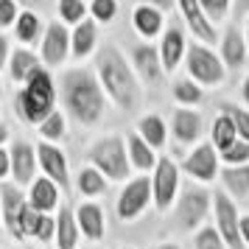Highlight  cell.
<instances>
[{
	"instance_id": "51",
	"label": "cell",
	"mask_w": 249,
	"mask_h": 249,
	"mask_svg": "<svg viewBox=\"0 0 249 249\" xmlns=\"http://www.w3.org/2000/svg\"><path fill=\"white\" fill-rule=\"evenodd\" d=\"M247 45H249V28H247Z\"/></svg>"
},
{
	"instance_id": "22",
	"label": "cell",
	"mask_w": 249,
	"mask_h": 249,
	"mask_svg": "<svg viewBox=\"0 0 249 249\" xmlns=\"http://www.w3.org/2000/svg\"><path fill=\"white\" fill-rule=\"evenodd\" d=\"M221 53H224V62L230 68H241L247 62V42H244V36L238 34V28H230L224 34Z\"/></svg>"
},
{
	"instance_id": "38",
	"label": "cell",
	"mask_w": 249,
	"mask_h": 249,
	"mask_svg": "<svg viewBox=\"0 0 249 249\" xmlns=\"http://www.w3.org/2000/svg\"><path fill=\"white\" fill-rule=\"evenodd\" d=\"M59 17L65 23H81L84 17V3L81 0H59Z\"/></svg>"
},
{
	"instance_id": "39",
	"label": "cell",
	"mask_w": 249,
	"mask_h": 249,
	"mask_svg": "<svg viewBox=\"0 0 249 249\" xmlns=\"http://www.w3.org/2000/svg\"><path fill=\"white\" fill-rule=\"evenodd\" d=\"M92 17L101 20V23H109L115 14H118V0H92Z\"/></svg>"
},
{
	"instance_id": "9",
	"label": "cell",
	"mask_w": 249,
	"mask_h": 249,
	"mask_svg": "<svg viewBox=\"0 0 249 249\" xmlns=\"http://www.w3.org/2000/svg\"><path fill=\"white\" fill-rule=\"evenodd\" d=\"M151 202V179L148 177H140V179H132L124 188L121 199H118V215L121 218H135L146 210V204Z\"/></svg>"
},
{
	"instance_id": "5",
	"label": "cell",
	"mask_w": 249,
	"mask_h": 249,
	"mask_svg": "<svg viewBox=\"0 0 249 249\" xmlns=\"http://www.w3.org/2000/svg\"><path fill=\"white\" fill-rule=\"evenodd\" d=\"M188 73L202 84H218L224 81V65L210 48L191 45L188 48Z\"/></svg>"
},
{
	"instance_id": "29",
	"label": "cell",
	"mask_w": 249,
	"mask_h": 249,
	"mask_svg": "<svg viewBox=\"0 0 249 249\" xmlns=\"http://www.w3.org/2000/svg\"><path fill=\"white\" fill-rule=\"evenodd\" d=\"M235 140H238V132H235V126H232V121L227 115H218L213 121V148L227 151Z\"/></svg>"
},
{
	"instance_id": "25",
	"label": "cell",
	"mask_w": 249,
	"mask_h": 249,
	"mask_svg": "<svg viewBox=\"0 0 249 249\" xmlns=\"http://www.w3.org/2000/svg\"><path fill=\"white\" fill-rule=\"evenodd\" d=\"M137 135L143 137L151 148H160L165 143V124H162V118L146 115V118L140 121V126H137Z\"/></svg>"
},
{
	"instance_id": "47",
	"label": "cell",
	"mask_w": 249,
	"mask_h": 249,
	"mask_svg": "<svg viewBox=\"0 0 249 249\" xmlns=\"http://www.w3.org/2000/svg\"><path fill=\"white\" fill-rule=\"evenodd\" d=\"M20 3H23V6H28V9H36V6H39L42 0H20Z\"/></svg>"
},
{
	"instance_id": "34",
	"label": "cell",
	"mask_w": 249,
	"mask_h": 249,
	"mask_svg": "<svg viewBox=\"0 0 249 249\" xmlns=\"http://www.w3.org/2000/svg\"><path fill=\"white\" fill-rule=\"evenodd\" d=\"M174 98L182 104H199L202 101V90H199V84H193L188 79H179V81H174Z\"/></svg>"
},
{
	"instance_id": "14",
	"label": "cell",
	"mask_w": 249,
	"mask_h": 249,
	"mask_svg": "<svg viewBox=\"0 0 249 249\" xmlns=\"http://www.w3.org/2000/svg\"><path fill=\"white\" fill-rule=\"evenodd\" d=\"M36 160H39L42 171L51 177V182H56V185H62L68 191V160H65V154L56 146H51V143H39Z\"/></svg>"
},
{
	"instance_id": "41",
	"label": "cell",
	"mask_w": 249,
	"mask_h": 249,
	"mask_svg": "<svg viewBox=\"0 0 249 249\" xmlns=\"http://www.w3.org/2000/svg\"><path fill=\"white\" fill-rule=\"evenodd\" d=\"M17 20V3L14 0H0V28L12 25Z\"/></svg>"
},
{
	"instance_id": "46",
	"label": "cell",
	"mask_w": 249,
	"mask_h": 249,
	"mask_svg": "<svg viewBox=\"0 0 249 249\" xmlns=\"http://www.w3.org/2000/svg\"><path fill=\"white\" fill-rule=\"evenodd\" d=\"M249 12V0H238V14H247Z\"/></svg>"
},
{
	"instance_id": "45",
	"label": "cell",
	"mask_w": 249,
	"mask_h": 249,
	"mask_svg": "<svg viewBox=\"0 0 249 249\" xmlns=\"http://www.w3.org/2000/svg\"><path fill=\"white\" fill-rule=\"evenodd\" d=\"M241 238L249 244V215H244V218H241Z\"/></svg>"
},
{
	"instance_id": "1",
	"label": "cell",
	"mask_w": 249,
	"mask_h": 249,
	"mask_svg": "<svg viewBox=\"0 0 249 249\" xmlns=\"http://www.w3.org/2000/svg\"><path fill=\"white\" fill-rule=\"evenodd\" d=\"M98 79H101V87L109 92L118 107L124 109H135L140 104V87H137V79L129 62L124 59V53L118 48L107 45L98 53Z\"/></svg>"
},
{
	"instance_id": "12",
	"label": "cell",
	"mask_w": 249,
	"mask_h": 249,
	"mask_svg": "<svg viewBox=\"0 0 249 249\" xmlns=\"http://www.w3.org/2000/svg\"><path fill=\"white\" fill-rule=\"evenodd\" d=\"M9 157H12V174L17 185L23 188V185H34V168H36V151L25 140H17L9 151Z\"/></svg>"
},
{
	"instance_id": "30",
	"label": "cell",
	"mask_w": 249,
	"mask_h": 249,
	"mask_svg": "<svg viewBox=\"0 0 249 249\" xmlns=\"http://www.w3.org/2000/svg\"><path fill=\"white\" fill-rule=\"evenodd\" d=\"M221 115H227L232 121V126H235V132H238V140L249 143V112L247 109H241L235 104H221Z\"/></svg>"
},
{
	"instance_id": "24",
	"label": "cell",
	"mask_w": 249,
	"mask_h": 249,
	"mask_svg": "<svg viewBox=\"0 0 249 249\" xmlns=\"http://www.w3.org/2000/svg\"><path fill=\"white\" fill-rule=\"evenodd\" d=\"M132 23L143 36H154L162 28V14L157 9H151V6H137L135 14H132Z\"/></svg>"
},
{
	"instance_id": "31",
	"label": "cell",
	"mask_w": 249,
	"mask_h": 249,
	"mask_svg": "<svg viewBox=\"0 0 249 249\" xmlns=\"http://www.w3.org/2000/svg\"><path fill=\"white\" fill-rule=\"evenodd\" d=\"M104 188H107V179H104L101 171L81 168V174H79V191L84 193V196H98V193H104Z\"/></svg>"
},
{
	"instance_id": "27",
	"label": "cell",
	"mask_w": 249,
	"mask_h": 249,
	"mask_svg": "<svg viewBox=\"0 0 249 249\" xmlns=\"http://www.w3.org/2000/svg\"><path fill=\"white\" fill-rule=\"evenodd\" d=\"M129 154H132V165H137L140 171H148L154 165V148L148 146L140 135H129Z\"/></svg>"
},
{
	"instance_id": "4",
	"label": "cell",
	"mask_w": 249,
	"mask_h": 249,
	"mask_svg": "<svg viewBox=\"0 0 249 249\" xmlns=\"http://www.w3.org/2000/svg\"><path fill=\"white\" fill-rule=\"evenodd\" d=\"M90 160L95 171H101L104 179H126L129 177V154L121 137H104L90 148Z\"/></svg>"
},
{
	"instance_id": "7",
	"label": "cell",
	"mask_w": 249,
	"mask_h": 249,
	"mask_svg": "<svg viewBox=\"0 0 249 249\" xmlns=\"http://www.w3.org/2000/svg\"><path fill=\"white\" fill-rule=\"evenodd\" d=\"M207 210H210V193L196 188V185H188L182 191L179 204H177V221H179L182 230H193V227L202 224Z\"/></svg>"
},
{
	"instance_id": "19",
	"label": "cell",
	"mask_w": 249,
	"mask_h": 249,
	"mask_svg": "<svg viewBox=\"0 0 249 249\" xmlns=\"http://www.w3.org/2000/svg\"><path fill=\"white\" fill-rule=\"evenodd\" d=\"M182 53H185V36H182L179 28H168L162 36V53H160L162 70H177Z\"/></svg>"
},
{
	"instance_id": "3",
	"label": "cell",
	"mask_w": 249,
	"mask_h": 249,
	"mask_svg": "<svg viewBox=\"0 0 249 249\" xmlns=\"http://www.w3.org/2000/svg\"><path fill=\"white\" fill-rule=\"evenodd\" d=\"M53 101H56V92H53V79L48 70H36L34 76L28 79L23 90L17 92V107L28 124H42L48 115L53 112Z\"/></svg>"
},
{
	"instance_id": "26",
	"label": "cell",
	"mask_w": 249,
	"mask_h": 249,
	"mask_svg": "<svg viewBox=\"0 0 249 249\" xmlns=\"http://www.w3.org/2000/svg\"><path fill=\"white\" fill-rule=\"evenodd\" d=\"M70 48H73L76 56H87L92 48H95V23L92 20L76 25V34L70 36Z\"/></svg>"
},
{
	"instance_id": "40",
	"label": "cell",
	"mask_w": 249,
	"mask_h": 249,
	"mask_svg": "<svg viewBox=\"0 0 249 249\" xmlns=\"http://www.w3.org/2000/svg\"><path fill=\"white\" fill-rule=\"evenodd\" d=\"M53 230H56V221H53V218H48L45 213H39V218H36V227H34V238H39V241H48V238L53 235Z\"/></svg>"
},
{
	"instance_id": "53",
	"label": "cell",
	"mask_w": 249,
	"mask_h": 249,
	"mask_svg": "<svg viewBox=\"0 0 249 249\" xmlns=\"http://www.w3.org/2000/svg\"><path fill=\"white\" fill-rule=\"evenodd\" d=\"M0 215H3V210H0Z\"/></svg>"
},
{
	"instance_id": "49",
	"label": "cell",
	"mask_w": 249,
	"mask_h": 249,
	"mask_svg": "<svg viewBox=\"0 0 249 249\" xmlns=\"http://www.w3.org/2000/svg\"><path fill=\"white\" fill-rule=\"evenodd\" d=\"M6 137H9V129L0 124V143H6Z\"/></svg>"
},
{
	"instance_id": "16",
	"label": "cell",
	"mask_w": 249,
	"mask_h": 249,
	"mask_svg": "<svg viewBox=\"0 0 249 249\" xmlns=\"http://www.w3.org/2000/svg\"><path fill=\"white\" fill-rule=\"evenodd\" d=\"M171 126H174V137L179 143H193L196 137L202 135V115L191 112V109H177Z\"/></svg>"
},
{
	"instance_id": "48",
	"label": "cell",
	"mask_w": 249,
	"mask_h": 249,
	"mask_svg": "<svg viewBox=\"0 0 249 249\" xmlns=\"http://www.w3.org/2000/svg\"><path fill=\"white\" fill-rule=\"evenodd\" d=\"M244 101L249 104V76H247V79H244Z\"/></svg>"
},
{
	"instance_id": "35",
	"label": "cell",
	"mask_w": 249,
	"mask_h": 249,
	"mask_svg": "<svg viewBox=\"0 0 249 249\" xmlns=\"http://www.w3.org/2000/svg\"><path fill=\"white\" fill-rule=\"evenodd\" d=\"M193 249H227V244L221 241L215 227H204L202 232L196 235V241H193Z\"/></svg>"
},
{
	"instance_id": "15",
	"label": "cell",
	"mask_w": 249,
	"mask_h": 249,
	"mask_svg": "<svg viewBox=\"0 0 249 249\" xmlns=\"http://www.w3.org/2000/svg\"><path fill=\"white\" fill-rule=\"evenodd\" d=\"M179 6H182V12H185V20H188L193 34L199 36L202 42H215V31H213V25H210V20L204 17L202 3L199 0H179Z\"/></svg>"
},
{
	"instance_id": "43",
	"label": "cell",
	"mask_w": 249,
	"mask_h": 249,
	"mask_svg": "<svg viewBox=\"0 0 249 249\" xmlns=\"http://www.w3.org/2000/svg\"><path fill=\"white\" fill-rule=\"evenodd\" d=\"M137 3L151 6V9H171V6H174V0H137Z\"/></svg>"
},
{
	"instance_id": "2",
	"label": "cell",
	"mask_w": 249,
	"mask_h": 249,
	"mask_svg": "<svg viewBox=\"0 0 249 249\" xmlns=\"http://www.w3.org/2000/svg\"><path fill=\"white\" fill-rule=\"evenodd\" d=\"M62 98L68 104V109L73 112L76 121L81 124H95L104 112V92L98 87V81L87 70H70L65 73L62 81Z\"/></svg>"
},
{
	"instance_id": "17",
	"label": "cell",
	"mask_w": 249,
	"mask_h": 249,
	"mask_svg": "<svg viewBox=\"0 0 249 249\" xmlns=\"http://www.w3.org/2000/svg\"><path fill=\"white\" fill-rule=\"evenodd\" d=\"M59 202V193H56V182L51 179H34L31 185V196H28V204L34 207L36 213H48L53 210Z\"/></svg>"
},
{
	"instance_id": "42",
	"label": "cell",
	"mask_w": 249,
	"mask_h": 249,
	"mask_svg": "<svg viewBox=\"0 0 249 249\" xmlns=\"http://www.w3.org/2000/svg\"><path fill=\"white\" fill-rule=\"evenodd\" d=\"M9 171H12V157H9V154H6V151L0 148V179H3V177H6Z\"/></svg>"
},
{
	"instance_id": "33",
	"label": "cell",
	"mask_w": 249,
	"mask_h": 249,
	"mask_svg": "<svg viewBox=\"0 0 249 249\" xmlns=\"http://www.w3.org/2000/svg\"><path fill=\"white\" fill-rule=\"evenodd\" d=\"M39 135L45 137V140H62V137H65V118H62L59 109H53V112L39 124Z\"/></svg>"
},
{
	"instance_id": "44",
	"label": "cell",
	"mask_w": 249,
	"mask_h": 249,
	"mask_svg": "<svg viewBox=\"0 0 249 249\" xmlns=\"http://www.w3.org/2000/svg\"><path fill=\"white\" fill-rule=\"evenodd\" d=\"M6 59H9V39L0 36V68L6 65Z\"/></svg>"
},
{
	"instance_id": "11",
	"label": "cell",
	"mask_w": 249,
	"mask_h": 249,
	"mask_svg": "<svg viewBox=\"0 0 249 249\" xmlns=\"http://www.w3.org/2000/svg\"><path fill=\"white\" fill-rule=\"evenodd\" d=\"M185 171L196 177L202 182L215 179V171H218V157H215V148L210 143H202L199 148H193L188 160H185Z\"/></svg>"
},
{
	"instance_id": "10",
	"label": "cell",
	"mask_w": 249,
	"mask_h": 249,
	"mask_svg": "<svg viewBox=\"0 0 249 249\" xmlns=\"http://www.w3.org/2000/svg\"><path fill=\"white\" fill-rule=\"evenodd\" d=\"M25 207H28V202L23 199L20 188H14V185H3V188H0V210L6 215V227H9V232H12L14 238H23L20 221H23Z\"/></svg>"
},
{
	"instance_id": "52",
	"label": "cell",
	"mask_w": 249,
	"mask_h": 249,
	"mask_svg": "<svg viewBox=\"0 0 249 249\" xmlns=\"http://www.w3.org/2000/svg\"><path fill=\"white\" fill-rule=\"evenodd\" d=\"M0 92H3V84H0Z\"/></svg>"
},
{
	"instance_id": "20",
	"label": "cell",
	"mask_w": 249,
	"mask_h": 249,
	"mask_svg": "<svg viewBox=\"0 0 249 249\" xmlns=\"http://www.w3.org/2000/svg\"><path fill=\"white\" fill-rule=\"evenodd\" d=\"M135 65L140 70V76L148 81H160L162 79V59L151 45H140L135 48Z\"/></svg>"
},
{
	"instance_id": "36",
	"label": "cell",
	"mask_w": 249,
	"mask_h": 249,
	"mask_svg": "<svg viewBox=\"0 0 249 249\" xmlns=\"http://www.w3.org/2000/svg\"><path fill=\"white\" fill-rule=\"evenodd\" d=\"M202 3V12L210 23H221L230 12V0H199Z\"/></svg>"
},
{
	"instance_id": "28",
	"label": "cell",
	"mask_w": 249,
	"mask_h": 249,
	"mask_svg": "<svg viewBox=\"0 0 249 249\" xmlns=\"http://www.w3.org/2000/svg\"><path fill=\"white\" fill-rule=\"evenodd\" d=\"M221 177H224V185L230 188V193H232V196L244 199V196L249 193V165L224 168V171H221Z\"/></svg>"
},
{
	"instance_id": "8",
	"label": "cell",
	"mask_w": 249,
	"mask_h": 249,
	"mask_svg": "<svg viewBox=\"0 0 249 249\" xmlns=\"http://www.w3.org/2000/svg\"><path fill=\"white\" fill-rule=\"evenodd\" d=\"M154 202H157L160 210H168L174 196H177V188H179V168L171 162L168 157L157 160V171H154Z\"/></svg>"
},
{
	"instance_id": "18",
	"label": "cell",
	"mask_w": 249,
	"mask_h": 249,
	"mask_svg": "<svg viewBox=\"0 0 249 249\" xmlns=\"http://www.w3.org/2000/svg\"><path fill=\"white\" fill-rule=\"evenodd\" d=\"M76 224H79V230L87 238L98 241V238L104 235V213H101V207H98V204H81L79 210H76Z\"/></svg>"
},
{
	"instance_id": "37",
	"label": "cell",
	"mask_w": 249,
	"mask_h": 249,
	"mask_svg": "<svg viewBox=\"0 0 249 249\" xmlns=\"http://www.w3.org/2000/svg\"><path fill=\"white\" fill-rule=\"evenodd\" d=\"M221 160H224V162H230L232 168H235V165H244V162L249 160V143L235 140V143L227 148V151H221Z\"/></svg>"
},
{
	"instance_id": "21",
	"label": "cell",
	"mask_w": 249,
	"mask_h": 249,
	"mask_svg": "<svg viewBox=\"0 0 249 249\" xmlns=\"http://www.w3.org/2000/svg\"><path fill=\"white\" fill-rule=\"evenodd\" d=\"M76 238H79V227H76V215L68 204L59 210L56 218V241L59 249H76Z\"/></svg>"
},
{
	"instance_id": "13",
	"label": "cell",
	"mask_w": 249,
	"mask_h": 249,
	"mask_svg": "<svg viewBox=\"0 0 249 249\" xmlns=\"http://www.w3.org/2000/svg\"><path fill=\"white\" fill-rule=\"evenodd\" d=\"M70 51V34L62 23H51L45 31V39H42V59L48 65H59L68 59Z\"/></svg>"
},
{
	"instance_id": "32",
	"label": "cell",
	"mask_w": 249,
	"mask_h": 249,
	"mask_svg": "<svg viewBox=\"0 0 249 249\" xmlns=\"http://www.w3.org/2000/svg\"><path fill=\"white\" fill-rule=\"evenodd\" d=\"M14 31H17V36H20L23 42H34L36 34H39V17H36L34 12H23L20 20L14 23Z\"/></svg>"
},
{
	"instance_id": "23",
	"label": "cell",
	"mask_w": 249,
	"mask_h": 249,
	"mask_svg": "<svg viewBox=\"0 0 249 249\" xmlns=\"http://www.w3.org/2000/svg\"><path fill=\"white\" fill-rule=\"evenodd\" d=\"M39 70V59L31 51H14L12 53V79L20 84H28V79Z\"/></svg>"
},
{
	"instance_id": "6",
	"label": "cell",
	"mask_w": 249,
	"mask_h": 249,
	"mask_svg": "<svg viewBox=\"0 0 249 249\" xmlns=\"http://www.w3.org/2000/svg\"><path fill=\"white\" fill-rule=\"evenodd\" d=\"M215 207V224H218V235L227 244V249H244V238H241V218L235 213L232 199H227L224 193L213 196Z\"/></svg>"
},
{
	"instance_id": "50",
	"label": "cell",
	"mask_w": 249,
	"mask_h": 249,
	"mask_svg": "<svg viewBox=\"0 0 249 249\" xmlns=\"http://www.w3.org/2000/svg\"><path fill=\"white\" fill-rule=\"evenodd\" d=\"M160 249H179V247H171V244H162Z\"/></svg>"
}]
</instances>
